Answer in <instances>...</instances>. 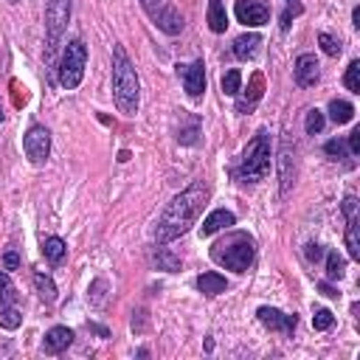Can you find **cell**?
Returning a JSON list of instances; mask_svg holds the SVG:
<instances>
[{
	"label": "cell",
	"instance_id": "obj_1",
	"mask_svg": "<svg viewBox=\"0 0 360 360\" xmlns=\"http://www.w3.org/2000/svg\"><path fill=\"white\" fill-rule=\"evenodd\" d=\"M208 194H211L208 183L194 180L189 189H183L178 197H172V203L166 205V211L161 214V220H158V226H155V240H158V245H166V242H172V240H178V237H183V234L197 223L203 205L208 203Z\"/></svg>",
	"mask_w": 360,
	"mask_h": 360
},
{
	"label": "cell",
	"instance_id": "obj_2",
	"mask_svg": "<svg viewBox=\"0 0 360 360\" xmlns=\"http://www.w3.org/2000/svg\"><path fill=\"white\" fill-rule=\"evenodd\" d=\"M113 99L116 107L124 116H135L138 113V99H141V82L138 74L127 56V51L121 45L113 48Z\"/></svg>",
	"mask_w": 360,
	"mask_h": 360
},
{
	"label": "cell",
	"instance_id": "obj_3",
	"mask_svg": "<svg viewBox=\"0 0 360 360\" xmlns=\"http://www.w3.org/2000/svg\"><path fill=\"white\" fill-rule=\"evenodd\" d=\"M253 256H256V242L242 231H234L211 245V259L234 273H245L253 265Z\"/></svg>",
	"mask_w": 360,
	"mask_h": 360
},
{
	"label": "cell",
	"instance_id": "obj_4",
	"mask_svg": "<svg viewBox=\"0 0 360 360\" xmlns=\"http://www.w3.org/2000/svg\"><path fill=\"white\" fill-rule=\"evenodd\" d=\"M267 172H270V138H267V132H259L248 143L242 164L237 169V178L242 183H259L267 178Z\"/></svg>",
	"mask_w": 360,
	"mask_h": 360
},
{
	"label": "cell",
	"instance_id": "obj_5",
	"mask_svg": "<svg viewBox=\"0 0 360 360\" xmlns=\"http://www.w3.org/2000/svg\"><path fill=\"white\" fill-rule=\"evenodd\" d=\"M85 65H88V45L82 40H70L59 62V85L65 91H77L85 79Z\"/></svg>",
	"mask_w": 360,
	"mask_h": 360
},
{
	"label": "cell",
	"instance_id": "obj_6",
	"mask_svg": "<svg viewBox=\"0 0 360 360\" xmlns=\"http://www.w3.org/2000/svg\"><path fill=\"white\" fill-rule=\"evenodd\" d=\"M70 20V0H45V56L51 59Z\"/></svg>",
	"mask_w": 360,
	"mask_h": 360
},
{
	"label": "cell",
	"instance_id": "obj_7",
	"mask_svg": "<svg viewBox=\"0 0 360 360\" xmlns=\"http://www.w3.org/2000/svg\"><path fill=\"white\" fill-rule=\"evenodd\" d=\"M141 6L164 34H180L183 31V15L172 3H166V0H141Z\"/></svg>",
	"mask_w": 360,
	"mask_h": 360
},
{
	"label": "cell",
	"instance_id": "obj_8",
	"mask_svg": "<svg viewBox=\"0 0 360 360\" xmlns=\"http://www.w3.org/2000/svg\"><path fill=\"white\" fill-rule=\"evenodd\" d=\"M23 150L34 166H42L48 161V152H51V132L45 127L34 124L23 138Z\"/></svg>",
	"mask_w": 360,
	"mask_h": 360
},
{
	"label": "cell",
	"instance_id": "obj_9",
	"mask_svg": "<svg viewBox=\"0 0 360 360\" xmlns=\"http://www.w3.org/2000/svg\"><path fill=\"white\" fill-rule=\"evenodd\" d=\"M237 20L256 29V26H265L270 20V6H267V0H237Z\"/></svg>",
	"mask_w": 360,
	"mask_h": 360
},
{
	"label": "cell",
	"instance_id": "obj_10",
	"mask_svg": "<svg viewBox=\"0 0 360 360\" xmlns=\"http://www.w3.org/2000/svg\"><path fill=\"white\" fill-rule=\"evenodd\" d=\"M178 74H180L183 88H186V93L191 99L205 93V65H203V59H197L191 65H178Z\"/></svg>",
	"mask_w": 360,
	"mask_h": 360
},
{
	"label": "cell",
	"instance_id": "obj_11",
	"mask_svg": "<svg viewBox=\"0 0 360 360\" xmlns=\"http://www.w3.org/2000/svg\"><path fill=\"white\" fill-rule=\"evenodd\" d=\"M343 214H346V248L352 259H360V240H357V197L346 194L343 200Z\"/></svg>",
	"mask_w": 360,
	"mask_h": 360
},
{
	"label": "cell",
	"instance_id": "obj_12",
	"mask_svg": "<svg viewBox=\"0 0 360 360\" xmlns=\"http://www.w3.org/2000/svg\"><path fill=\"white\" fill-rule=\"evenodd\" d=\"M256 315H259V321H262L267 329L281 332V335H293V329L299 327V318H296V315H284L281 310H273V307H259Z\"/></svg>",
	"mask_w": 360,
	"mask_h": 360
},
{
	"label": "cell",
	"instance_id": "obj_13",
	"mask_svg": "<svg viewBox=\"0 0 360 360\" xmlns=\"http://www.w3.org/2000/svg\"><path fill=\"white\" fill-rule=\"evenodd\" d=\"M321 77V70H318V59L313 54H302L296 59V85L299 88H313Z\"/></svg>",
	"mask_w": 360,
	"mask_h": 360
},
{
	"label": "cell",
	"instance_id": "obj_14",
	"mask_svg": "<svg viewBox=\"0 0 360 360\" xmlns=\"http://www.w3.org/2000/svg\"><path fill=\"white\" fill-rule=\"evenodd\" d=\"M231 226H237V217H234L231 211H226V208H217V211H211L208 217H205L200 234H203V237H214L217 231H226V228H231Z\"/></svg>",
	"mask_w": 360,
	"mask_h": 360
},
{
	"label": "cell",
	"instance_id": "obj_15",
	"mask_svg": "<svg viewBox=\"0 0 360 360\" xmlns=\"http://www.w3.org/2000/svg\"><path fill=\"white\" fill-rule=\"evenodd\" d=\"M70 343H74V332H70L68 327H54V329H48V335H45V341H42V349H45L48 354H59V352H65Z\"/></svg>",
	"mask_w": 360,
	"mask_h": 360
},
{
	"label": "cell",
	"instance_id": "obj_16",
	"mask_svg": "<svg viewBox=\"0 0 360 360\" xmlns=\"http://www.w3.org/2000/svg\"><path fill=\"white\" fill-rule=\"evenodd\" d=\"M226 287H228V281H226V276H220V273H203V276H197V290L203 293V296H220V293H226Z\"/></svg>",
	"mask_w": 360,
	"mask_h": 360
},
{
	"label": "cell",
	"instance_id": "obj_17",
	"mask_svg": "<svg viewBox=\"0 0 360 360\" xmlns=\"http://www.w3.org/2000/svg\"><path fill=\"white\" fill-rule=\"evenodd\" d=\"M208 29L217 34H223L228 29V15H226L223 0H208Z\"/></svg>",
	"mask_w": 360,
	"mask_h": 360
},
{
	"label": "cell",
	"instance_id": "obj_18",
	"mask_svg": "<svg viewBox=\"0 0 360 360\" xmlns=\"http://www.w3.org/2000/svg\"><path fill=\"white\" fill-rule=\"evenodd\" d=\"M259 45H262V37H259V34H242V37L234 40V56H240V59H253L256 51H259Z\"/></svg>",
	"mask_w": 360,
	"mask_h": 360
},
{
	"label": "cell",
	"instance_id": "obj_19",
	"mask_svg": "<svg viewBox=\"0 0 360 360\" xmlns=\"http://www.w3.org/2000/svg\"><path fill=\"white\" fill-rule=\"evenodd\" d=\"M329 118L335 124H349L354 118V107L349 102H343V99H332L329 102Z\"/></svg>",
	"mask_w": 360,
	"mask_h": 360
},
{
	"label": "cell",
	"instance_id": "obj_20",
	"mask_svg": "<svg viewBox=\"0 0 360 360\" xmlns=\"http://www.w3.org/2000/svg\"><path fill=\"white\" fill-rule=\"evenodd\" d=\"M152 262L158 265V270H166V273H178V270H180V259H178L169 248H155Z\"/></svg>",
	"mask_w": 360,
	"mask_h": 360
},
{
	"label": "cell",
	"instance_id": "obj_21",
	"mask_svg": "<svg viewBox=\"0 0 360 360\" xmlns=\"http://www.w3.org/2000/svg\"><path fill=\"white\" fill-rule=\"evenodd\" d=\"M20 324H23V315H20V310L12 302L0 304V327H3V329H17Z\"/></svg>",
	"mask_w": 360,
	"mask_h": 360
},
{
	"label": "cell",
	"instance_id": "obj_22",
	"mask_svg": "<svg viewBox=\"0 0 360 360\" xmlns=\"http://www.w3.org/2000/svg\"><path fill=\"white\" fill-rule=\"evenodd\" d=\"M259 99H262V77L256 74L253 82H251V96H245V99L237 102V113H251V110L256 107Z\"/></svg>",
	"mask_w": 360,
	"mask_h": 360
},
{
	"label": "cell",
	"instance_id": "obj_23",
	"mask_svg": "<svg viewBox=\"0 0 360 360\" xmlns=\"http://www.w3.org/2000/svg\"><path fill=\"white\" fill-rule=\"evenodd\" d=\"M34 287H37V293H40V299L42 302H54L56 299V284H54V279L51 276H45V273H34Z\"/></svg>",
	"mask_w": 360,
	"mask_h": 360
},
{
	"label": "cell",
	"instance_id": "obj_24",
	"mask_svg": "<svg viewBox=\"0 0 360 360\" xmlns=\"http://www.w3.org/2000/svg\"><path fill=\"white\" fill-rule=\"evenodd\" d=\"M65 251H68V245H65L59 237H48V240L42 242V253H45V259L54 262V265L65 259Z\"/></svg>",
	"mask_w": 360,
	"mask_h": 360
},
{
	"label": "cell",
	"instance_id": "obj_25",
	"mask_svg": "<svg viewBox=\"0 0 360 360\" xmlns=\"http://www.w3.org/2000/svg\"><path fill=\"white\" fill-rule=\"evenodd\" d=\"M343 273H346L343 256L338 251H329V256H327V279L329 281H338V279H343Z\"/></svg>",
	"mask_w": 360,
	"mask_h": 360
},
{
	"label": "cell",
	"instance_id": "obj_26",
	"mask_svg": "<svg viewBox=\"0 0 360 360\" xmlns=\"http://www.w3.org/2000/svg\"><path fill=\"white\" fill-rule=\"evenodd\" d=\"M240 88H242V74H240L237 68L226 70V74H223V93H226V96H237Z\"/></svg>",
	"mask_w": 360,
	"mask_h": 360
},
{
	"label": "cell",
	"instance_id": "obj_27",
	"mask_svg": "<svg viewBox=\"0 0 360 360\" xmlns=\"http://www.w3.org/2000/svg\"><path fill=\"white\" fill-rule=\"evenodd\" d=\"M343 85H346L352 93H360V59H352V62H349L346 77H343Z\"/></svg>",
	"mask_w": 360,
	"mask_h": 360
},
{
	"label": "cell",
	"instance_id": "obj_28",
	"mask_svg": "<svg viewBox=\"0 0 360 360\" xmlns=\"http://www.w3.org/2000/svg\"><path fill=\"white\" fill-rule=\"evenodd\" d=\"M290 183H293V178H290V150L284 147V152H281V194L290 191Z\"/></svg>",
	"mask_w": 360,
	"mask_h": 360
},
{
	"label": "cell",
	"instance_id": "obj_29",
	"mask_svg": "<svg viewBox=\"0 0 360 360\" xmlns=\"http://www.w3.org/2000/svg\"><path fill=\"white\" fill-rule=\"evenodd\" d=\"M324 124H327V118H324L321 110H310L307 113V135H318L324 130Z\"/></svg>",
	"mask_w": 360,
	"mask_h": 360
},
{
	"label": "cell",
	"instance_id": "obj_30",
	"mask_svg": "<svg viewBox=\"0 0 360 360\" xmlns=\"http://www.w3.org/2000/svg\"><path fill=\"white\" fill-rule=\"evenodd\" d=\"M335 324V315L327 310V307H321V310H315V315H313V327L318 329V332H324V329H329Z\"/></svg>",
	"mask_w": 360,
	"mask_h": 360
},
{
	"label": "cell",
	"instance_id": "obj_31",
	"mask_svg": "<svg viewBox=\"0 0 360 360\" xmlns=\"http://www.w3.org/2000/svg\"><path fill=\"white\" fill-rule=\"evenodd\" d=\"M324 152H327L329 158H335V161H343V158H346V143H343L341 138H332V141H327Z\"/></svg>",
	"mask_w": 360,
	"mask_h": 360
},
{
	"label": "cell",
	"instance_id": "obj_32",
	"mask_svg": "<svg viewBox=\"0 0 360 360\" xmlns=\"http://www.w3.org/2000/svg\"><path fill=\"white\" fill-rule=\"evenodd\" d=\"M197 135H200V124H197V118H191L189 127L178 132V141L180 143H197Z\"/></svg>",
	"mask_w": 360,
	"mask_h": 360
},
{
	"label": "cell",
	"instance_id": "obj_33",
	"mask_svg": "<svg viewBox=\"0 0 360 360\" xmlns=\"http://www.w3.org/2000/svg\"><path fill=\"white\" fill-rule=\"evenodd\" d=\"M318 42H321V48H324V54H327V56H341V42H338L335 37H329V34H318Z\"/></svg>",
	"mask_w": 360,
	"mask_h": 360
},
{
	"label": "cell",
	"instance_id": "obj_34",
	"mask_svg": "<svg viewBox=\"0 0 360 360\" xmlns=\"http://www.w3.org/2000/svg\"><path fill=\"white\" fill-rule=\"evenodd\" d=\"M104 290H107V281H104V279H96V281L91 284V302L102 307V304H104Z\"/></svg>",
	"mask_w": 360,
	"mask_h": 360
},
{
	"label": "cell",
	"instance_id": "obj_35",
	"mask_svg": "<svg viewBox=\"0 0 360 360\" xmlns=\"http://www.w3.org/2000/svg\"><path fill=\"white\" fill-rule=\"evenodd\" d=\"M0 293H3L6 302H15V287H12V279L0 270Z\"/></svg>",
	"mask_w": 360,
	"mask_h": 360
},
{
	"label": "cell",
	"instance_id": "obj_36",
	"mask_svg": "<svg viewBox=\"0 0 360 360\" xmlns=\"http://www.w3.org/2000/svg\"><path fill=\"white\" fill-rule=\"evenodd\" d=\"M302 12V6L296 3V6H287V12L281 15V31H287V29H290V20H293V15H299Z\"/></svg>",
	"mask_w": 360,
	"mask_h": 360
},
{
	"label": "cell",
	"instance_id": "obj_37",
	"mask_svg": "<svg viewBox=\"0 0 360 360\" xmlns=\"http://www.w3.org/2000/svg\"><path fill=\"white\" fill-rule=\"evenodd\" d=\"M349 150H352V155H357V152H360V127H357V130H352V135H349Z\"/></svg>",
	"mask_w": 360,
	"mask_h": 360
},
{
	"label": "cell",
	"instance_id": "obj_38",
	"mask_svg": "<svg viewBox=\"0 0 360 360\" xmlns=\"http://www.w3.org/2000/svg\"><path fill=\"white\" fill-rule=\"evenodd\" d=\"M3 265H6V270H17V267H20V256H17L15 251H9V253L3 256Z\"/></svg>",
	"mask_w": 360,
	"mask_h": 360
},
{
	"label": "cell",
	"instance_id": "obj_39",
	"mask_svg": "<svg viewBox=\"0 0 360 360\" xmlns=\"http://www.w3.org/2000/svg\"><path fill=\"white\" fill-rule=\"evenodd\" d=\"M321 253H324V251H321V245H315V242H310V245H307V259H310V262H318V259H321Z\"/></svg>",
	"mask_w": 360,
	"mask_h": 360
},
{
	"label": "cell",
	"instance_id": "obj_40",
	"mask_svg": "<svg viewBox=\"0 0 360 360\" xmlns=\"http://www.w3.org/2000/svg\"><path fill=\"white\" fill-rule=\"evenodd\" d=\"M318 287H321V293H324V296H329V299H335V296H338V290H332V287H329L327 281H321Z\"/></svg>",
	"mask_w": 360,
	"mask_h": 360
},
{
	"label": "cell",
	"instance_id": "obj_41",
	"mask_svg": "<svg viewBox=\"0 0 360 360\" xmlns=\"http://www.w3.org/2000/svg\"><path fill=\"white\" fill-rule=\"evenodd\" d=\"M299 3V0H287V6H296Z\"/></svg>",
	"mask_w": 360,
	"mask_h": 360
},
{
	"label": "cell",
	"instance_id": "obj_42",
	"mask_svg": "<svg viewBox=\"0 0 360 360\" xmlns=\"http://www.w3.org/2000/svg\"><path fill=\"white\" fill-rule=\"evenodd\" d=\"M0 121H3V110H0Z\"/></svg>",
	"mask_w": 360,
	"mask_h": 360
}]
</instances>
